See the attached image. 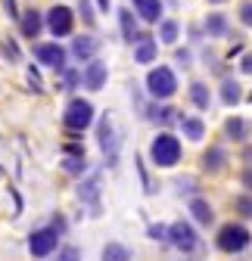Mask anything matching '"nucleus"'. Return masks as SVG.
I'll return each mask as SVG.
<instances>
[{"label": "nucleus", "instance_id": "nucleus-1", "mask_svg": "<svg viewBox=\"0 0 252 261\" xmlns=\"http://www.w3.org/2000/svg\"><path fill=\"white\" fill-rule=\"evenodd\" d=\"M149 159H153V165H159V168H171L181 162V140L174 134H156L153 143H149Z\"/></svg>", "mask_w": 252, "mask_h": 261}, {"label": "nucleus", "instance_id": "nucleus-2", "mask_svg": "<svg viewBox=\"0 0 252 261\" xmlns=\"http://www.w3.org/2000/svg\"><path fill=\"white\" fill-rule=\"evenodd\" d=\"M146 90H149L153 100H168V96H174V90H178V78H174V72L168 69V65H159V69H153V72L146 75Z\"/></svg>", "mask_w": 252, "mask_h": 261}, {"label": "nucleus", "instance_id": "nucleus-3", "mask_svg": "<svg viewBox=\"0 0 252 261\" xmlns=\"http://www.w3.org/2000/svg\"><path fill=\"white\" fill-rule=\"evenodd\" d=\"M62 124H66L69 130H84L93 124V106L84 100V96H75V100H69L66 112H62Z\"/></svg>", "mask_w": 252, "mask_h": 261}, {"label": "nucleus", "instance_id": "nucleus-4", "mask_svg": "<svg viewBox=\"0 0 252 261\" xmlns=\"http://www.w3.org/2000/svg\"><path fill=\"white\" fill-rule=\"evenodd\" d=\"M215 243H218L221 252H243L249 246V230H246L243 224H224L221 230H218Z\"/></svg>", "mask_w": 252, "mask_h": 261}, {"label": "nucleus", "instance_id": "nucleus-5", "mask_svg": "<svg viewBox=\"0 0 252 261\" xmlns=\"http://www.w3.org/2000/svg\"><path fill=\"white\" fill-rule=\"evenodd\" d=\"M56 243H59V230H53V227H41V230H35L28 237V249L35 258H47L56 252Z\"/></svg>", "mask_w": 252, "mask_h": 261}, {"label": "nucleus", "instance_id": "nucleus-6", "mask_svg": "<svg viewBox=\"0 0 252 261\" xmlns=\"http://www.w3.org/2000/svg\"><path fill=\"white\" fill-rule=\"evenodd\" d=\"M44 25L53 31L56 38H66V35H72V28H75V13H72L69 7H53V10L47 13Z\"/></svg>", "mask_w": 252, "mask_h": 261}, {"label": "nucleus", "instance_id": "nucleus-7", "mask_svg": "<svg viewBox=\"0 0 252 261\" xmlns=\"http://www.w3.org/2000/svg\"><path fill=\"white\" fill-rule=\"evenodd\" d=\"M168 243L174 246V249H181V252H193L196 249V230L187 221H174L171 227H168Z\"/></svg>", "mask_w": 252, "mask_h": 261}, {"label": "nucleus", "instance_id": "nucleus-8", "mask_svg": "<svg viewBox=\"0 0 252 261\" xmlns=\"http://www.w3.org/2000/svg\"><path fill=\"white\" fill-rule=\"evenodd\" d=\"M106 78H109V69H106V62H103V59H90V62L84 65L81 84H84L87 90H103Z\"/></svg>", "mask_w": 252, "mask_h": 261}, {"label": "nucleus", "instance_id": "nucleus-9", "mask_svg": "<svg viewBox=\"0 0 252 261\" xmlns=\"http://www.w3.org/2000/svg\"><path fill=\"white\" fill-rule=\"evenodd\" d=\"M35 59L59 72L62 65H66V50H62L59 44H35Z\"/></svg>", "mask_w": 252, "mask_h": 261}, {"label": "nucleus", "instance_id": "nucleus-10", "mask_svg": "<svg viewBox=\"0 0 252 261\" xmlns=\"http://www.w3.org/2000/svg\"><path fill=\"white\" fill-rule=\"evenodd\" d=\"M78 199L84 205H90V215H100V174H90L78 187Z\"/></svg>", "mask_w": 252, "mask_h": 261}, {"label": "nucleus", "instance_id": "nucleus-11", "mask_svg": "<svg viewBox=\"0 0 252 261\" xmlns=\"http://www.w3.org/2000/svg\"><path fill=\"white\" fill-rule=\"evenodd\" d=\"M19 28L25 38H38L44 31V16L38 10H28V13H19Z\"/></svg>", "mask_w": 252, "mask_h": 261}, {"label": "nucleus", "instance_id": "nucleus-12", "mask_svg": "<svg viewBox=\"0 0 252 261\" xmlns=\"http://www.w3.org/2000/svg\"><path fill=\"white\" fill-rule=\"evenodd\" d=\"M134 10H137V16L143 22L156 25V22L162 19V0H134Z\"/></svg>", "mask_w": 252, "mask_h": 261}, {"label": "nucleus", "instance_id": "nucleus-13", "mask_svg": "<svg viewBox=\"0 0 252 261\" xmlns=\"http://www.w3.org/2000/svg\"><path fill=\"white\" fill-rule=\"evenodd\" d=\"M97 38H90V35H81V38H75V44H72V56L75 59H93V53H97Z\"/></svg>", "mask_w": 252, "mask_h": 261}, {"label": "nucleus", "instance_id": "nucleus-14", "mask_svg": "<svg viewBox=\"0 0 252 261\" xmlns=\"http://www.w3.org/2000/svg\"><path fill=\"white\" fill-rule=\"evenodd\" d=\"M118 25H121V35H124V41H128V44L140 41L137 25H134V13H131V10H118Z\"/></svg>", "mask_w": 252, "mask_h": 261}, {"label": "nucleus", "instance_id": "nucleus-15", "mask_svg": "<svg viewBox=\"0 0 252 261\" xmlns=\"http://www.w3.org/2000/svg\"><path fill=\"white\" fill-rule=\"evenodd\" d=\"M181 130H184V137H187V140H203V134H206V124H203V118L184 115V118H181Z\"/></svg>", "mask_w": 252, "mask_h": 261}, {"label": "nucleus", "instance_id": "nucleus-16", "mask_svg": "<svg viewBox=\"0 0 252 261\" xmlns=\"http://www.w3.org/2000/svg\"><path fill=\"white\" fill-rule=\"evenodd\" d=\"M156 53H159V44H156L153 38H140V44H137V50H134V59H137L140 65H146V62L156 59Z\"/></svg>", "mask_w": 252, "mask_h": 261}, {"label": "nucleus", "instance_id": "nucleus-17", "mask_svg": "<svg viewBox=\"0 0 252 261\" xmlns=\"http://www.w3.org/2000/svg\"><path fill=\"white\" fill-rule=\"evenodd\" d=\"M224 162H228V152H224L221 146H212V149L203 155V165H206V171H221V168H224Z\"/></svg>", "mask_w": 252, "mask_h": 261}, {"label": "nucleus", "instance_id": "nucleus-18", "mask_svg": "<svg viewBox=\"0 0 252 261\" xmlns=\"http://www.w3.org/2000/svg\"><path fill=\"white\" fill-rule=\"evenodd\" d=\"M190 100H193V106H196V109H209V103H212L209 84H203V81H193V84H190Z\"/></svg>", "mask_w": 252, "mask_h": 261}, {"label": "nucleus", "instance_id": "nucleus-19", "mask_svg": "<svg viewBox=\"0 0 252 261\" xmlns=\"http://www.w3.org/2000/svg\"><path fill=\"white\" fill-rule=\"evenodd\" d=\"M190 215H193L199 224H206V227L215 221V212H212V205H209L206 199H190Z\"/></svg>", "mask_w": 252, "mask_h": 261}, {"label": "nucleus", "instance_id": "nucleus-20", "mask_svg": "<svg viewBox=\"0 0 252 261\" xmlns=\"http://www.w3.org/2000/svg\"><path fill=\"white\" fill-rule=\"evenodd\" d=\"M178 35H181V25L174 19L159 22V44H178Z\"/></svg>", "mask_w": 252, "mask_h": 261}, {"label": "nucleus", "instance_id": "nucleus-21", "mask_svg": "<svg viewBox=\"0 0 252 261\" xmlns=\"http://www.w3.org/2000/svg\"><path fill=\"white\" fill-rule=\"evenodd\" d=\"M100 146H103V152L112 155V162H115V140H112V121H109V115H106L103 124H100Z\"/></svg>", "mask_w": 252, "mask_h": 261}, {"label": "nucleus", "instance_id": "nucleus-22", "mask_svg": "<svg viewBox=\"0 0 252 261\" xmlns=\"http://www.w3.org/2000/svg\"><path fill=\"white\" fill-rule=\"evenodd\" d=\"M62 168H66V174H84V171H87V159H84V152L66 155V159H62Z\"/></svg>", "mask_w": 252, "mask_h": 261}, {"label": "nucleus", "instance_id": "nucleus-23", "mask_svg": "<svg viewBox=\"0 0 252 261\" xmlns=\"http://www.w3.org/2000/svg\"><path fill=\"white\" fill-rule=\"evenodd\" d=\"M103 261H131V252H128V246H121V243H106Z\"/></svg>", "mask_w": 252, "mask_h": 261}, {"label": "nucleus", "instance_id": "nucleus-24", "mask_svg": "<svg viewBox=\"0 0 252 261\" xmlns=\"http://www.w3.org/2000/svg\"><path fill=\"white\" fill-rule=\"evenodd\" d=\"M206 31L212 38H221L224 31H228V16H221V13H212L209 19H206Z\"/></svg>", "mask_w": 252, "mask_h": 261}, {"label": "nucleus", "instance_id": "nucleus-25", "mask_svg": "<svg viewBox=\"0 0 252 261\" xmlns=\"http://www.w3.org/2000/svg\"><path fill=\"white\" fill-rule=\"evenodd\" d=\"M240 100H243V96H240V84L228 78V81L221 84V103H224V106H237Z\"/></svg>", "mask_w": 252, "mask_h": 261}, {"label": "nucleus", "instance_id": "nucleus-26", "mask_svg": "<svg viewBox=\"0 0 252 261\" xmlns=\"http://www.w3.org/2000/svg\"><path fill=\"white\" fill-rule=\"evenodd\" d=\"M224 130H228V137H234V140H246V134H249V124H246L243 118H228Z\"/></svg>", "mask_w": 252, "mask_h": 261}, {"label": "nucleus", "instance_id": "nucleus-27", "mask_svg": "<svg viewBox=\"0 0 252 261\" xmlns=\"http://www.w3.org/2000/svg\"><path fill=\"white\" fill-rule=\"evenodd\" d=\"M149 121H159V124H168L171 118H174V109H168V106H153L149 112Z\"/></svg>", "mask_w": 252, "mask_h": 261}, {"label": "nucleus", "instance_id": "nucleus-28", "mask_svg": "<svg viewBox=\"0 0 252 261\" xmlns=\"http://www.w3.org/2000/svg\"><path fill=\"white\" fill-rule=\"evenodd\" d=\"M56 261H81V249H78V246L59 249V258H56Z\"/></svg>", "mask_w": 252, "mask_h": 261}, {"label": "nucleus", "instance_id": "nucleus-29", "mask_svg": "<svg viewBox=\"0 0 252 261\" xmlns=\"http://www.w3.org/2000/svg\"><path fill=\"white\" fill-rule=\"evenodd\" d=\"M240 22L246 28H252V0H246V4H240Z\"/></svg>", "mask_w": 252, "mask_h": 261}, {"label": "nucleus", "instance_id": "nucleus-30", "mask_svg": "<svg viewBox=\"0 0 252 261\" xmlns=\"http://www.w3.org/2000/svg\"><path fill=\"white\" fill-rule=\"evenodd\" d=\"M237 212L252 218V196H240V199H237Z\"/></svg>", "mask_w": 252, "mask_h": 261}, {"label": "nucleus", "instance_id": "nucleus-31", "mask_svg": "<svg viewBox=\"0 0 252 261\" xmlns=\"http://www.w3.org/2000/svg\"><path fill=\"white\" fill-rule=\"evenodd\" d=\"M78 13H81V19H84L87 25H93V22H97V19H93V7L87 4V0H81V7H78Z\"/></svg>", "mask_w": 252, "mask_h": 261}, {"label": "nucleus", "instance_id": "nucleus-32", "mask_svg": "<svg viewBox=\"0 0 252 261\" xmlns=\"http://www.w3.org/2000/svg\"><path fill=\"white\" fill-rule=\"evenodd\" d=\"M146 233H149L153 240H168V227H162V224H153Z\"/></svg>", "mask_w": 252, "mask_h": 261}, {"label": "nucleus", "instance_id": "nucleus-33", "mask_svg": "<svg viewBox=\"0 0 252 261\" xmlns=\"http://www.w3.org/2000/svg\"><path fill=\"white\" fill-rule=\"evenodd\" d=\"M28 81H31V87H35L38 93L44 90V87H41V75H38V69H35V65H31V69H28Z\"/></svg>", "mask_w": 252, "mask_h": 261}, {"label": "nucleus", "instance_id": "nucleus-34", "mask_svg": "<svg viewBox=\"0 0 252 261\" xmlns=\"http://www.w3.org/2000/svg\"><path fill=\"white\" fill-rule=\"evenodd\" d=\"M4 53L16 62V59H19V47H16V41H4Z\"/></svg>", "mask_w": 252, "mask_h": 261}, {"label": "nucleus", "instance_id": "nucleus-35", "mask_svg": "<svg viewBox=\"0 0 252 261\" xmlns=\"http://www.w3.org/2000/svg\"><path fill=\"white\" fill-rule=\"evenodd\" d=\"M4 10L10 13L13 22H19V7H16V0H4Z\"/></svg>", "mask_w": 252, "mask_h": 261}, {"label": "nucleus", "instance_id": "nucleus-36", "mask_svg": "<svg viewBox=\"0 0 252 261\" xmlns=\"http://www.w3.org/2000/svg\"><path fill=\"white\" fill-rule=\"evenodd\" d=\"M240 72L252 75V53H246V56H243V62H240Z\"/></svg>", "mask_w": 252, "mask_h": 261}, {"label": "nucleus", "instance_id": "nucleus-37", "mask_svg": "<svg viewBox=\"0 0 252 261\" xmlns=\"http://www.w3.org/2000/svg\"><path fill=\"white\" fill-rule=\"evenodd\" d=\"M178 62H184V65H190V53H187V50H178Z\"/></svg>", "mask_w": 252, "mask_h": 261}, {"label": "nucleus", "instance_id": "nucleus-38", "mask_svg": "<svg viewBox=\"0 0 252 261\" xmlns=\"http://www.w3.org/2000/svg\"><path fill=\"white\" fill-rule=\"evenodd\" d=\"M243 184L252 190V168H246V171H243Z\"/></svg>", "mask_w": 252, "mask_h": 261}, {"label": "nucleus", "instance_id": "nucleus-39", "mask_svg": "<svg viewBox=\"0 0 252 261\" xmlns=\"http://www.w3.org/2000/svg\"><path fill=\"white\" fill-rule=\"evenodd\" d=\"M209 4H224V0H209Z\"/></svg>", "mask_w": 252, "mask_h": 261}]
</instances>
